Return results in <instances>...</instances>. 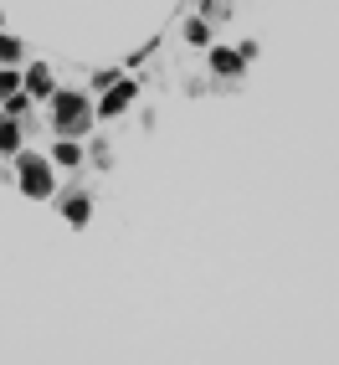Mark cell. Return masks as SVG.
I'll use <instances>...</instances> for the list:
<instances>
[{"label": "cell", "mask_w": 339, "mask_h": 365, "mask_svg": "<svg viewBox=\"0 0 339 365\" xmlns=\"http://www.w3.org/2000/svg\"><path fill=\"white\" fill-rule=\"evenodd\" d=\"M211 67L231 78V72H241V52H211Z\"/></svg>", "instance_id": "4"}, {"label": "cell", "mask_w": 339, "mask_h": 365, "mask_svg": "<svg viewBox=\"0 0 339 365\" xmlns=\"http://www.w3.org/2000/svg\"><path fill=\"white\" fill-rule=\"evenodd\" d=\"M16 93V72H0V98H11Z\"/></svg>", "instance_id": "10"}, {"label": "cell", "mask_w": 339, "mask_h": 365, "mask_svg": "<svg viewBox=\"0 0 339 365\" xmlns=\"http://www.w3.org/2000/svg\"><path fill=\"white\" fill-rule=\"evenodd\" d=\"M21 185H26V196H52V170L26 155L21 160Z\"/></svg>", "instance_id": "2"}, {"label": "cell", "mask_w": 339, "mask_h": 365, "mask_svg": "<svg viewBox=\"0 0 339 365\" xmlns=\"http://www.w3.org/2000/svg\"><path fill=\"white\" fill-rule=\"evenodd\" d=\"M26 88H31V93H46V88H52V72H46V67H31V72H26Z\"/></svg>", "instance_id": "6"}, {"label": "cell", "mask_w": 339, "mask_h": 365, "mask_svg": "<svg viewBox=\"0 0 339 365\" xmlns=\"http://www.w3.org/2000/svg\"><path fill=\"white\" fill-rule=\"evenodd\" d=\"M67 222H88V201H83V196L67 201Z\"/></svg>", "instance_id": "8"}, {"label": "cell", "mask_w": 339, "mask_h": 365, "mask_svg": "<svg viewBox=\"0 0 339 365\" xmlns=\"http://www.w3.org/2000/svg\"><path fill=\"white\" fill-rule=\"evenodd\" d=\"M57 160H62V165H78V160H83V150H78L72 139H62V144H57Z\"/></svg>", "instance_id": "7"}, {"label": "cell", "mask_w": 339, "mask_h": 365, "mask_svg": "<svg viewBox=\"0 0 339 365\" xmlns=\"http://www.w3.org/2000/svg\"><path fill=\"white\" fill-rule=\"evenodd\" d=\"M16 52H21V46L11 36H0V62H16Z\"/></svg>", "instance_id": "9"}, {"label": "cell", "mask_w": 339, "mask_h": 365, "mask_svg": "<svg viewBox=\"0 0 339 365\" xmlns=\"http://www.w3.org/2000/svg\"><path fill=\"white\" fill-rule=\"evenodd\" d=\"M52 118H57L62 134H83L88 129V103L78 98V93H57V113Z\"/></svg>", "instance_id": "1"}, {"label": "cell", "mask_w": 339, "mask_h": 365, "mask_svg": "<svg viewBox=\"0 0 339 365\" xmlns=\"http://www.w3.org/2000/svg\"><path fill=\"white\" fill-rule=\"evenodd\" d=\"M134 103V83H108V93H103V113H124Z\"/></svg>", "instance_id": "3"}, {"label": "cell", "mask_w": 339, "mask_h": 365, "mask_svg": "<svg viewBox=\"0 0 339 365\" xmlns=\"http://www.w3.org/2000/svg\"><path fill=\"white\" fill-rule=\"evenodd\" d=\"M21 144V129H16V118L6 113V124H0V150H16Z\"/></svg>", "instance_id": "5"}]
</instances>
